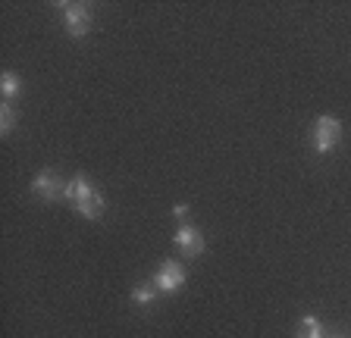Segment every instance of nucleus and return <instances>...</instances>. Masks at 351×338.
I'll use <instances>...</instances> for the list:
<instances>
[{
    "label": "nucleus",
    "mask_w": 351,
    "mask_h": 338,
    "mask_svg": "<svg viewBox=\"0 0 351 338\" xmlns=\"http://www.w3.org/2000/svg\"><path fill=\"white\" fill-rule=\"evenodd\" d=\"M173 244L179 248V254H182L185 260H195V257H201V254L207 250V238L201 235V229L189 226V222H182V226L176 229Z\"/></svg>",
    "instance_id": "3"
},
{
    "label": "nucleus",
    "mask_w": 351,
    "mask_h": 338,
    "mask_svg": "<svg viewBox=\"0 0 351 338\" xmlns=\"http://www.w3.org/2000/svg\"><path fill=\"white\" fill-rule=\"evenodd\" d=\"M95 192L97 188H95V182H91L88 176H73L69 182H66V188H63V200H69L73 207H79L82 200H88Z\"/></svg>",
    "instance_id": "6"
},
{
    "label": "nucleus",
    "mask_w": 351,
    "mask_h": 338,
    "mask_svg": "<svg viewBox=\"0 0 351 338\" xmlns=\"http://www.w3.org/2000/svg\"><path fill=\"white\" fill-rule=\"evenodd\" d=\"M157 298H160V288L154 285V279L151 282H138V285L132 288V301L138 304V307H151Z\"/></svg>",
    "instance_id": "8"
},
{
    "label": "nucleus",
    "mask_w": 351,
    "mask_h": 338,
    "mask_svg": "<svg viewBox=\"0 0 351 338\" xmlns=\"http://www.w3.org/2000/svg\"><path fill=\"white\" fill-rule=\"evenodd\" d=\"M57 10L69 38H85L91 31V10L85 3H57Z\"/></svg>",
    "instance_id": "2"
},
{
    "label": "nucleus",
    "mask_w": 351,
    "mask_h": 338,
    "mask_svg": "<svg viewBox=\"0 0 351 338\" xmlns=\"http://www.w3.org/2000/svg\"><path fill=\"white\" fill-rule=\"evenodd\" d=\"M32 194L35 198H41V200H57V198H63V188H66V182L53 172V169H41L35 179H32Z\"/></svg>",
    "instance_id": "5"
},
{
    "label": "nucleus",
    "mask_w": 351,
    "mask_h": 338,
    "mask_svg": "<svg viewBox=\"0 0 351 338\" xmlns=\"http://www.w3.org/2000/svg\"><path fill=\"white\" fill-rule=\"evenodd\" d=\"M73 210L82 216V220H101L104 210H107V198H104L101 192H95L88 200H82L79 207H73Z\"/></svg>",
    "instance_id": "7"
},
{
    "label": "nucleus",
    "mask_w": 351,
    "mask_h": 338,
    "mask_svg": "<svg viewBox=\"0 0 351 338\" xmlns=\"http://www.w3.org/2000/svg\"><path fill=\"white\" fill-rule=\"evenodd\" d=\"M339 141H342V122L336 116H329V113L317 116L314 125H311V147H314L317 154L326 157L339 147Z\"/></svg>",
    "instance_id": "1"
},
{
    "label": "nucleus",
    "mask_w": 351,
    "mask_h": 338,
    "mask_svg": "<svg viewBox=\"0 0 351 338\" xmlns=\"http://www.w3.org/2000/svg\"><path fill=\"white\" fill-rule=\"evenodd\" d=\"M22 91V79L16 73H3L0 75V94H3V101H13L16 94Z\"/></svg>",
    "instance_id": "10"
},
{
    "label": "nucleus",
    "mask_w": 351,
    "mask_h": 338,
    "mask_svg": "<svg viewBox=\"0 0 351 338\" xmlns=\"http://www.w3.org/2000/svg\"><path fill=\"white\" fill-rule=\"evenodd\" d=\"M329 338H345V335H329Z\"/></svg>",
    "instance_id": "13"
},
{
    "label": "nucleus",
    "mask_w": 351,
    "mask_h": 338,
    "mask_svg": "<svg viewBox=\"0 0 351 338\" xmlns=\"http://www.w3.org/2000/svg\"><path fill=\"white\" fill-rule=\"evenodd\" d=\"M154 285L160 288V294H176L185 285V266L179 260H163L157 276H154Z\"/></svg>",
    "instance_id": "4"
},
{
    "label": "nucleus",
    "mask_w": 351,
    "mask_h": 338,
    "mask_svg": "<svg viewBox=\"0 0 351 338\" xmlns=\"http://www.w3.org/2000/svg\"><path fill=\"white\" fill-rule=\"evenodd\" d=\"M298 338H326V329L317 316H304L298 326Z\"/></svg>",
    "instance_id": "9"
},
{
    "label": "nucleus",
    "mask_w": 351,
    "mask_h": 338,
    "mask_svg": "<svg viewBox=\"0 0 351 338\" xmlns=\"http://www.w3.org/2000/svg\"><path fill=\"white\" fill-rule=\"evenodd\" d=\"M173 216H176V220H185V216H189V204H176L173 207Z\"/></svg>",
    "instance_id": "12"
},
{
    "label": "nucleus",
    "mask_w": 351,
    "mask_h": 338,
    "mask_svg": "<svg viewBox=\"0 0 351 338\" xmlns=\"http://www.w3.org/2000/svg\"><path fill=\"white\" fill-rule=\"evenodd\" d=\"M13 129H16V110L10 107V101H3L0 103V132L10 135Z\"/></svg>",
    "instance_id": "11"
}]
</instances>
